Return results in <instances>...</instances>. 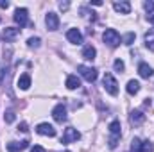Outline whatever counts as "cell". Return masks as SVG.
Segmentation results:
<instances>
[{
    "label": "cell",
    "mask_w": 154,
    "mask_h": 152,
    "mask_svg": "<svg viewBox=\"0 0 154 152\" xmlns=\"http://www.w3.org/2000/svg\"><path fill=\"white\" fill-rule=\"evenodd\" d=\"M102 39H104L106 45H109V47H113V48L122 43V38H120V34L116 32L115 29H106L104 34H102Z\"/></svg>",
    "instance_id": "6da1fadb"
},
{
    "label": "cell",
    "mask_w": 154,
    "mask_h": 152,
    "mask_svg": "<svg viewBox=\"0 0 154 152\" xmlns=\"http://www.w3.org/2000/svg\"><path fill=\"white\" fill-rule=\"evenodd\" d=\"M102 84H104V90H106L109 95H113V97H115L116 93H118V82H116V79L111 75V74H104Z\"/></svg>",
    "instance_id": "7a4b0ae2"
},
{
    "label": "cell",
    "mask_w": 154,
    "mask_h": 152,
    "mask_svg": "<svg viewBox=\"0 0 154 152\" xmlns=\"http://www.w3.org/2000/svg\"><path fill=\"white\" fill-rule=\"evenodd\" d=\"M77 70H79V74L81 77L84 79V81H88V82H95L97 81V70L93 68V66H86V65H79L77 66Z\"/></svg>",
    "instance_id": "3957f363"
},
{
    "label": "cell",
    "mask_w": 154,
    "mask_h": 152,
    "mask_svg": "<svg viewBox=\"0 0 154 152\" xmlns=\"http://www.w3.org/2000/svg\"><path fill=\"white\" fill-rule=\"evenodd\" d=\"M14 22H16V25H20V27H25L27 25V22H29V11L25 9V7H18L16 11H14Z\"/></svg>",
    "instance_id": "277c9868"
},
{
    "label": "cell",
    "mask_w": 154,
    "mask_h": 152,
    "mask_svg": "<svg viewBox=\"0 0 154 152\" xmlns=\"http://www.w3.org/2000/svg\"><path fill=\"white\" fill-rule=\"evenodd\" d=\"M79 138H81V132L77 131L75 127H66L61 141H63V143H72V141H77Z\"/></svg>",
    "instance_id": "5b68a950"
},
{
    "label": "cell",
    "mask_w": 154,
    "mask_h": 152,
    "mask_svg": "<svg viewBox=\"0 0 154 152\" xmlns=\"http://www.w3.org/2000/svg\"><path fill=\"white\" fill-rule=\"evenodd\" d=\"M36 132L41 134V136H48V138H54L56 136V129L50 123H39L38 127H36Z\"/></svg>",
    "instance_id": "8992f818"
},
{
    "label": "cell",
    "mask_w": 154,
    "mask_h": 152,
    "mask_svg": "<svg viewBox=\"0 0 154 152\" xmlns=\"http://www.w3.org/2000/svg\"><path fill=\"white\" fill-rule=\"evenodd\" d=\"M45 23H47V29L48 31H57L59 29V18L56 13H48L45 16Z\"/></svg>",
    "instance_id": "52a82bcc"
},
{
    "label": "cell",
    "mask_w": 154,
    "mask_h": 152,
    "mask_svg": "<svg viewBox=\"0 0 154 152\" xmlns=\"http://www.w3.org/2000/svg\"><path fill=\"white\" fill-rule=\"evenodd\" d=\"M52 116H54V120H56V122L63 123V122L66 120V108H65L63 104H57V106L52 109Z\"/></svg>",
    "instance_id": "ba28073f"
},
{
    "label": "cell",
    "mask_w": 154,
    "mask_h": 152,
    "mask_svg": "<svg viewBox=\"0 0 154 152\" xmlns=\"http://www.w3.org/2000/svg\"><path fill=\"white\" fill-rule=\"evenodd\" d=\"M66 39H68L70 43H74V45H81V43H82V34H81L79 29H70V31L66 32Z\"/></svg>",
    "instance_id": "9c48e42d"
},
{
    "label": "cell",
    "mask_w": 154,
    "mask_h": 152,
    "mask_svg": "<svg viewBox=\"0 0 154 152\" xmlns=\"http://www.w3.org/2000/svg\"><path fill=\"white\" fill-rule=\"evenodd\" d=\"M27 147H29L27 140H23V141H11V143H7V152H20L23 149H27Z\"/></svg>",
    "instance_id": "30bf717a"
},
{
    "label": "cell",
    "mask_w": 154,
    "mask_h": 152,
    "mask_svg": "<svg viewBox=\"0 0 154 152\" xmlns=\"http://www.w3.org/2000/svg\"><path fill=\"white\" fill-rule=\"evenodd\" d=\"M113 7H115L116 13H120V14H129V11H131V4H129V2H125V0L115 2V4H113Z\"/></svg>",
    "instance_id": "8fae6325"
},
{
    "label": "cell",
    "mask_w": 154,
    "mask_h": 152,
    "mask_svg": "<svg viewBox=\"0 0 154 152\" xmlns=\"http://www.w3.org/2000/svg\"><path fill=\"white\" fill-rule=\"evenodd\" d=\"M129 122H131L133 125H142V123L145 122V114L142 113V111H131Z\"/></svg>",
    "instance_id": "7c38bea8"
},
{
    "label": "cell",
    "mask_w": 154,
    "mask_h": 152,
    "mask_svg": "<svg viewBox=\"0 0 154 152\" xmlns=\"http://www.w3.org/2000/svg\"><path fill=\"white\" fill-rule=\"evenodd\" d=\"M138 74H140V77H142V79H149V77L154 75L152 68H151L147 63H140V66H138Z\"/></svg>",
    "instance_id": "4fadbf2b"
},
{
    "label": "cell",
    "mask_w": 154,
    "mask_h": 152,
    "mask_svg": "<svg viewBox=\"0 0 154 152\" xmlns=\"http://www.w3.org/2000/svg\"><path fill=\"white\" fill-rule=\"evenodd\" d=\"M95 56H97V50H95V47H91V45H86V47L82 48V57H84L86 61H93V59H95Z\"/></svg>",
    "instance_id": "5bb4252c"
},
{
    "label": "cell",
    "mask_w": 154,
    "mask_h": 152,
    "mask_svg": "<svg viewBox=\"0 0 154 152\" xmlns=\"http://www.w3.org/2000/svg\"><path fill=\"white\" fill-rule=\"evenodd\" d=\"M125 90H127V93H129V95H136V93L140 91V82H138V81H134V79H131V81L127 82Z\"/></svg>",
    "instance_id": "9a60e30c"
},
{
    "label": "cell",
    "mask_w": 154,
    "mask_h": 152,
    "mask_svg": "<svg viewBox=\"0 0 154 152\" xmlns=\"http://www.w3.org/2000/svg\"><path fill=\"white\" fill-rule=\"evenodd\" d=\"M18 32H20V29H16V27H5V31H4V38L7 39V41H13V39L18 36Z\"/></svg>",
    "instance_id": "2e32d148"
},
{
    "label": "cell",
    "mask_w": 154,
    "mask_h": 152,
    "mask_svg": "<svg viewBox=\"0 0 154 152\" xmlns=\"http://www.w3.org/2000/svg\"><path fill=\"white\" fill-rule=\"evenodd\" d=\"M29 86H31V75L29 74L20 75V79H18V88L20 90H29Z\"/></svg>",
    "instance_id": "e0dca14e"
},
{
    "label": "cell",
    "mask_w": 154,
    "mask_h": 152,
    "mask_svg": "<svg viewBox=\"0 0 154 152\" xmlns=\"http://www.w3.org/2000/svg\"><path fill=\"white\" fill-rule=\"evenodd\" d=\"M79 86H81V81H79L77 75H68L66 77V88H68V90H77Z\"/></svg>",
    "instance_id": "ac0fdd59"
},
{
    "label": "cell",
    "mask_w": 154,
    "mask_h": 152,
    "mask_svg": "<svg viewBox=\"0 0 154 152\" xmlns=\"http://www.w3.org/2000/svg\"><path fill=\"white\" fill-rule=\"evenodd\" d=\"M143 41H145V47H147L149 50H154V31H149V32L145 34Z\"/></svg>",
    "instance_id": "d6986e66"
},
{
    "label": "cell",
    "mask_w": 154,
    "mask_h": 152,
    "mask_svg": "<svg viewBox=\"0 0 154 152\" xmlns=\"http://www.w3.org/2000/svg\"><path fill=\"white\" fill-rule=\"evenodd\" d=\"M109 132H111V136H120V122L118 120H113L109 123Z\"/></svg>",
    "instance_id": "ffe728a7"
},
{
    "label": "cell",
    "mask_w": 154,
    "mask_h": 152,
    "mask_svg": "<svg viewBox=\"0 0 154 152\" xmlns=\"http://www.w3.org/2000/svg\"><path fill=\"white\" fill-rule=\"evenodd\" d=\"M138 152H154V145H152V141H143L142 145H140V150Z\"/></svg>",
    "instance_id": "44dd1931"
},
{
    "label": "cell",
    "mask_w": 154,
    "mask_h": 152,
    "mask_svg": "<svg viewBox=\"0 0 154 152\" xmlns=\"http://www.w3.org/2000/svg\"><path fill=\"white\" fill-rule=\"evenodd\" d=\"M27 45H29L31 48H38L39 45H41V39L39 38H29L27 39Z\"/></svg>",
    "instance_id": "7402d4cb"
},
{
    "label": "cell",
    "mask_w": 154,
    "mask_h": 152,
    "mask_svg": "<svg viewBox=\"0 0 154 152\" xmlns=\"http://www.w3.org/2000/svg\"><path fill=\"white\" fill-rule=\"evenodd\" d=\"M113 68H115L116 72H124V70H125V65H124V61H122V59H115Z\"/></svg>",
    "instance_id": "603a6c76"
},
{
    "label": "cell",
    "mask_w": 154,
    "mask_h": 152,
    "mask_svg": "<svg viewBox=\"0 0 154 152\" xmlns=\"http://www.w3.org/2000/svg\"><path fill=\"white\" fill-rule=\"evenodd\" d=\"M4 118H5V122H7V123H13V122H14V111H13V109H9L7 113L4 114Z\"/></svg>",
    "instance_id": "cb8c5ba5"
},
{
    "label": "cell",
    "mask_w": 154,
    "mask_h": 152,
    "mask_svg": "<svg viewBox=\"0 0 154 152\" xmlns=\"http://www.w3.org/2000/svg\"><path fill=\"white\" fill-rule=\"evenodd\" d=\"M133 41H134V32H127L124 36V43L125 45H133Z\"/></svg>",
    "instance_id": "d4e9b609"
},
{
    "label": "cell",
    "mask_w": 154,
    "mask_h": 152,
    "mask_svg": "<svg viewBox=\"0 0 154 152\" xmlns=\"http://www.w3.org/2000/svg\"><path fill=\"white\" fill-rule=\"evenodd\" d=\"M140 145H142V141H140V140H138V138H134V140H133V141H131V147H133V150H140Z\"/></svg>",
    "instance_id": "484cf974"
},
{
    "label": "cell",
    "mask_w": 154,
    "mask_h": 152,
    "mask_svg": "<svg viewBox=\"0 0 154 152\" xmlns=\"http://www.w3.org/2000/svg\"><path fill=\"white\" fill-rule=\"evenodd\" d=\"M143 7H145V11H147V13L154 14V2H145V4H143Z\"/></svg>",
    "instance_id": "4316f807"
},
{
    "label": "cell",
    "mask_w": 154,
    "mask_h": 152,
    "mask_svg": "<svg viewBox=\"0 0 154 152\" xmlns=\"http://www.w3.org/2000/svg\"><path fill=\"white\" fill-rule=\"evenodd\" d=\"M116 141H118V136H111V138H109V149H115Z\"/></svg>",
    "instance_id": "83f0119b"
},
{
    "label": "cell",
    "mask_w": 154,
    "mask_h": 152,
    "mask_svg": "<svg viewBox=\"0 0 154 152\" xmlns=\"http://www.w3.org/2000/svg\"><path fill=\"white\" fill-rule=\"evenodd\" d=\"M4 75H5V66H0V86L4 84Z\"/></svg>",
    "instance_id": "f1b7e54d"
},
{
    "label": "cell",
    "mask_w": 154,
    "mask_h": 152,
    "mask_svg": "<svg viewBox=\"0 0 154 152\" xmlns=\"http://www.w3.org/2000/svg\"><path fill=\"white\" fill-rule=\"evenodd\" d=\"M31 152H47V150H45V149H43L41 145H34V147L31 149Z\"/></svg>",
    "instance_id": "f546056e"
},
{
    "label": "cell",
    "mask_w": 154,
    "mask_h": 152,
    "mask_svg": "<svg viewBox=\"0 0 154 152\" xmlns=\"http://www.w3.org/2000/svg\"><path fill=\"white\" fill-rule=\"evenodd\" d=\"M68 7H70V4H68V2H61V4H59V9H61V11H66Z\"/></svg>",
    "instance_id": "4dcf8cb0"
},
{
    "label": "cell",
    "mask_w": 154,
    "mask_h": 152,
    "mask_svg": "<svg viewBox=\"0 0 154 152\" xmlns=\"http://www.w3.org/2000/svg\"><path fill=\"white\" fill-rule=\"evenodd\" d=\"M18 131H22V132H27V123H25V122H23V123H20Z\"/></svg>",
    "instance_id": "1f68e13d"
},
{
    "label": "cell",
    "mask_w": 154,
    "mask_h": 152,
    "mask_svg": "<svg viewBox=\"0 0 154 152\" xmlns=\"http://www.w3.org/2000/svg\"><path fill=\"white\" fill-rule=\"evenodd\" d=\"M0 7H4V9H7V7H9V2H0Z\"/></svg>",
    "instance_id": "d6a6232c"
},
{
    "label": "cell",
    "mask_w": 154,
    "mask_h": 152,
    "mask_svg": "<svg viewBox=\"0 0 154 152\" xmlns=\"http://www.w3.org/2000/svg\"><path fill=\"white\" fill-rule=\"evenodd\" d=\"M147 18H149V22L154 25V14H147Z\"/></svg>",
    "instance_id": "836d02e7"
}]
</instances>
